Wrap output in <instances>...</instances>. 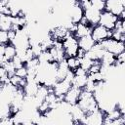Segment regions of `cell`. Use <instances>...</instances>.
Masks as SVG:
<instances>
[{"label":"cell","instance_id":"cell-24","mask_svg":"<svg viewBox=\"0 0 125 125\" xmlns=\"http://www.w3.org/2000/svg\"><path fill=\"white\" fill-rule=\"evenodd\" d=\"M7 43H10L9 39H8V32L0 29V44L6 45Z\"/></svg>","mask_w":125,"mask_h":125},{"label":"cell","instance_id":"cell-25","mask_svg":"<svg viewBox=\"0 0 125 125\" xmlns=\"http://www.w3.org/2000/svg\"><path fill=\"white\" fill-rule=\"evenodd\" d=\"M7 32H8V39H9V42L11 43V42L15 39V37H16V32H17V31H15L14 29H10V30H8Z\"/></svg>","mask_w":125,"mask_h":125},{"label":"cell","instance_id":"cell-11","mask_svg":"<svg viewBox=\"0 0 125 125\" xmlns=\"http://www.w3.org/2000/svg\"><path fill=\"white\" fill-rule=\"evenodd\" d=\"M39 83L35 80V79H32V80H26V83L25 85L23 86V93H24V96H29V97H34L37 93V90L39 88Z\"/></svg>","mask_w":125,"mask_h":125},{"label":"cell","instance_id":"cell-9","mask_svg":"<svg viewBox=\"0 0 125 125\" xmlns=\"http://www.w3.org/2000/svg\"><path fill=\"white\" fill-rule=\"evenodd\" d=\"M84 17V10L82 7L77 3H73L70 5V10H69V20L73 23H78L80 22L81 19Z\"/></svg>","mask_w":125,"mask_h":125},{"label":"cell","instance_id":"cell-6","mask_svg":"<svg viewBox=\"0 0 125 125\" xmlns=\"http://www.w3.org/2000/svg\"><path fill=\"white\" fill-rule=\"evenodd\" d=\"M104 10L119 17L125 11V0H105Z\"/></svg>","mask_w":125,"mask_h":125},{"label":"cell","instance_id":"cell-23","mask_svg":"<svg viewBox=\"0 0 125 125\" xmlns=\"http://www.w3.org/2000/svg\"><path fill=\"white\" fill-rule=\"evenodd\" d=\"M12 62H13V63H14V66H15L16 69H17V68H20V67H21V66L24 65V62H23L21 60V58H20L19 56H17V55L13 58Z\"/></svg>","mask_w":125,"mask_h":125},{"label":"cell","instance_id":"cell-12","mask_svg":"<svg viewBox=\"0 0 125 125\" xmlns=\"http://www.w3.org/2000/svg\"><path fill=\"white\" fill-rule=\"evenodd\" d=\"M77 43H78V47L80 49L87 52V51H89L93 48V46L95 45L96 42L93 40L91 34H88V35H85L83 37L77 38Z\"/></svg>","mask_w":125,"mask_h":125},{"label":"cell","instance_id":"cell-20","mask_svg":"<svg viewBox=\"0 0 125 125\" xmlns=\"http://www.w3.org/2000/svg\"><path fill=\"white\" fill-rule=\"evenodd\" d=\"M91 6L99 10L100 12L104 11V5H105V0H90Z\"/></svg>","mask_w":125,"mask_h":125},{"label":"cell","instance_id":"cell-10","mask_svg":"<svg viewBox=\"0 0 125 125\" xmlns=\"http://www.w3.org/2000/svg\"><path fill=\"white\" fill-rule=\"evenodd\" d=\"M82 89H79V88H76V87H73L71 86L69 88V90L64 94L63 96V101L67 102L68 104H77L78 100H79V96H80V92H81Z\"/></svg>","mask_w":125,"mask_h":125},{"label":"cell","instance_id":"cell-1","mask_svg":"<svg viewBox=\"0 0 125 125\" xmlns=\"http://www.w3.org/2000/svg\"><path fill=\"white\" fill-rule=\"evenodd\" d=\"M62 44L65 58L76 57L79 47H78V43H77V38H75L73 36V34L68 32L66 34V36L62 40Z\"/></svg>","mask_w":125,"mask_h":125},{"label":"cell","instance_id":"cell-21","mask_svg":"<svg viewBox=\"0 0 125 125\" xmlns=\"http://www.w3.org/2000/svg\"><path fill=\"white\" fill-rule=\"evenodd\" d=\"M3 67H4V69H5L6 73L8 74V76H9V77H10V76H12L13 74H15L16 68H15L14 63H13V62H12V61H8V62L3 65Z\"/></svg>","mask_w":125,"mask_h":125},{"label":"cell","instance_id":"cell-13","mask_svg":"<svg viewBox=\"0 0 125 125\" xmlns=\"http://www.w3.org/2000/svg\"><path fill=\"white\" fill-rule=\"evenodd\" d=\"M91 29H92V26L91 25H88V24H83L81 22H78L76 24V29L73 33V36L75 38H80V37H83L85 35H88L91 33Z\"/></svg>","mask_w":125,"mask_h":125},{"label":"cell","instance_id":"cell-22","mask_svg":"<svg viewBox=\"0 0 125 125\" xmlns=\"http://www.w3.org/2000/svg\"><path fill=\"white\" fill-rule=\"evenodd\" d=\"M15 74L20 76L21 78H26V76H27V69H26L25 65H23V66H21L20 68H17L16 71H15Z\"/></svg>","mask_w":125,"mask_h":125},{"label":"cell","instance_id":"cell-5","mask_svg":"<svg viewBox=\"0 0 125 125\" xmlns=\"http://www.w3.org/2000/svg\"><path fill=\"white\" fill-rule=\"evenodd\" d=\"M117 20H118L117 16H115L112 13L104 10V11L101 12L100 20H99L98 24H101L102 26L105 27L108 30H112L114 28V25H115V22L117 21Z\"/></svg>","mask_w":125,"mask_h":125},{"label":"cell","instance_id":"cell-3","mask_svg":"<svg viewBox=\"0 0 125 125\" xmlns=\"http://www.w3.org/2000/svg\"><path fill=\"white\" fill-rule=\"evenodd\" d=\"M105 112H104L102 109H97L88 113H85L84 118L82 119V124H89V125H102L104 121Z\"/></svg>","mask_w":125,"mask_h":125},{"label":"cell","instance_id":"cell-8","mask_svg":"<svg viewBox=\"0 0 125 125\" xmlns=\"http://www.w3.org/2000/svg\"><path fill=\"white\" fill-rule=\"evenodd\" d=\"M100 15H101V12L96 8H94L93 6H90L89 8L84 10V18L86 19V21L91 26H94L99 23Z\"/></svg>","mask_w":125,"mask_h":125},{"label":"cell","instance_id":"cell-27","mask_svg":"<svg viewBox=\"0 0 125 125\" xmlns=\"http://www.w3.org/2000/svg\"><path fill=\"white\" fill-rule=\"evenodd\" d=\"M4 53H5V45L0 44V56H3Z\"/></svg>","mask_w":125,"mask_h":125},{"label":"cell","instance_id":"cell-14","mask_svg":"<svg viewBox=\"0 0 125 125\" xmlns=\"http://www.w3.org/2000/svg\"><path fill=\"white\" fill-rule=\"evenodd\" d=\"M101 64H104V65H114L115 62H116V56H114L113 54L105 51L101 59Z\"/></svg>","mask_w":125,"mask_h":125},{"label":"cell","instance_id":"cell-4","mask_svg":"<svg viewBox=\"0 0 125 125\" xmlns=\"http://www.w3.org/2000/svg\"><path fill=\"white\" fill-rule=\"evenodd\" d=\"M111 33H112V30H108L105 27L102 26L101 24H96L92 26L90 34L96 43H100L106 38H110Z\"/></svg>","mask_w":125,"mask_h":125},{"label":"cell","instance_id":"cell-18","mask_svg":"<svg viewBox=\"0 0 125 125\" xmlns=\"http://www.w3.org/2000/svg\"><path fill=\"white\" fill-rule=\"evenodd\" d=\"M65 62L66 64L68 66L69 69L74 70L75 68H77L78 66H80V60L77 57H68L65 58Z\"/></svg>","mask_w":125,"mask_h":125},{"label":"cell","instance_id":"cell-28","mask_svg":"<svg viewBox=\"0 0 125 125\" xmlns=\"http://www.w3.org/2000/svg\"><path fill=\"white\" fill-rule=\"evenodd\" d=\"M5 73H6V71H5L4 67H3V66H0V78H1Z\"/></svg>","mask_w":125,"mask_h":125},{"label":"cell","instance_id":"cell-26","mask_svg":"<svg viewBox=\"0 0 125 125\" xmlns=\"http://www.w3.org/2000/svg\"><path fill=\"white\" fill-rule=\"evenodd\" d=\"M7 62H8V61H7V59L4 57V55H3V56H0V66H3Z\"/></svg>","mask_w":125,"mask_h":125},{"label":"cell","instance_id":"cell-19","mask_svg":"<svg viewBox=\"0 0 125 125\" xmlns=\"http://www.w3.org/2000/svg\"><path fill=\"white\" fill-rule=\"evenodd\" d=\"M79 60H80V66H81L83 69H85L86 71H88V69H89V68L91 67V65L94 63V61H92V60L86 58L85 56H84L83 58L79 59Z\"/></svg>","mask_w":125,"mask_h":125},{"label":"cell","instance_id":"cell-7","mask_svg":"<svg viewBox=\"0 0 125 125\" xmlns=\"http://www.w3.org/2000/svg\"><path fill=\"white\" fill-rule=\"evenodd\" d=\"M71 87V82H69L66 79H62V80H58L56 81V83L53 85V93L63 100V96L64 94L69 90V88Z\"/></svg>","mask_w":125,"mask_h":125},{"label":"cell","instance_id":"cell-2","mask_svg":"<svg viewBox=\"0 0 125 125\" xmlns=\"http://www.w3.org/2000/svg\"><path fill=\"white\" fill-rule=\"evenodd\" d=\"M100 43H101L102 47L105 51L113 54L114 56H117L118 54H120L122 52H125V44H124V42L114 40L111 37L110 38H106V39H104V41H102Z\"/></svg>","mask_w":125,"mask_h":125},{"label":"cell","instance_id":"cell-17","mask_svg":"<svg viewBox=\"0 0 125 125\" xmlns=\"http://www.w3.org/2000/svg\"><path fill=\"white\" fill-rule=\"evenodd\" d=\"M38 61H39V63H49V62H53L54 60L49 52V50H45V51H42L38 57H37Z\"/></svg>","mask_w":125,"mask_h":125},{"label":"cell","instance_id":"cell-16","mask_svg":"<svg viewBox=\"0 0 125 125\" xmlns=\"http://www.w3.org/2000/svg\"><path fill=\"white\" fill-rule=\"evenodd\" d=\"M16 53H17V49L12 43H7L5 45L4 57L7 59V61H12L13 58L16 56Z\"/></svg>","mask_w":125,"mask_h":125},{"label":"cell","instance_id":"cell-15","mask_svg":"<svg viewBox=\"0 0 125 125\" xmlns=\"http://www.w3.org/2000/svg\"><path fill=\"white\" fill-rule=\"evenodd\" d=\"M88 80L87 74L85 75H74L72 82H71V86L79 88V89H83L86 85V82Z\"/></svg>","mask_w":125,"mask_h":125}]
</instances>
